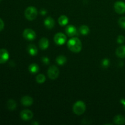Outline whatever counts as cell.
<instances>
[{"label":"cell","mask_w":125,"mask_h":125,"mask_svg":"<svg viewBox=\"0 0 125 125\" xmlns=\"http://www.w3.org/2000/svg\"><path fill=\"white\" fill-rule=\"evenodd\" d=\"M67 46L71 51L78 53L82 50V43L78 37H73L68 41Z\"/></svg>","instance_id":"obj_1"},{"label":"cell","mask_w":125,"mask_h":125,"mask_svg":"<svg viewBox=\"0 0 125 125\" xmlns=\"http://www.w3.org/2000/svg\"><path fill=\"white\" fill-rule=\"evenodd\" d=\"M38 15V11L37 9L34 6H29L27 7L24 11V15L27 20L32 21L36 18Z\"/></svg>","instance_id":"obj_2"},{"label":"cell","mask_w":125,"mask_h":125,"mask_svg":"<svg viewBox=\"0 0 125 125\" xmlns=\"http://www.w3.org/2000/svg\"><path fill=\"white\" fill-rule=\"evenodd\" d=\"M85 109H86V106L83 101H76L73 106V112L78 115L83 114L85 111Z\"/></svg>","instance_id":"obj_3"},{"label":"cell","mask_w":125,"mask_h":125,"mask_svg":"<svg viewBox=\"0 0 125 125\" xmlns=\"http://www.w3.org/2000/svg\"><path fill=\"white\" fill-rule=\"evenodd\" d=\"M48 76L51 79H56L58 78L59 74V70L56 66L52 65L48 70Z\"/></svg>","instance_id":"obj_4"},{"label":"cell","mask_w":125,"mask_h":125,"mask_svg":"<svg viewBox=\"0 0 125 125\" xmlns=\"http://www.w3.org/2000/svg\"><path fill=\"white\" fill-rule=\"evenodd\" d=\"M67 36L62 32H58L54 37V41L58 45H62L67 42Z\"/></svg>","instance_id":"obj_5"},{"label":"cell","mask_w":125,"mask_h":125,"mask_svg":"<svg viewBox=\"0 0 125 125\" xmlns=\"http://www.w3.org/2000/svg\"><path fill=\"white\" fill-rule=\"evenodd\" d=\"M23 36L26 40L32 41L35 40L36 38V34L34 30L31 29H24L23 32Z\"/></svg>","instance_id":"obj_6"},{"label":"cell","mask_w":125,"mask_h":125,"mask_svg":"<svg viewBox=\"0 0 125 125\" xmlns=\"http://www.w3.org/2000/svg\"><path fill=\"white\" fill-rule=\"evenodd\" d=\"M115 11L118 14L125 13V2L123 1H117L114 4Z\"/></svg>","instance_id":"obj_7"},{"label":"cell","mask_w":125,"mask_h":125,"mask_svg":"<svg viewBox=\"0 0 125 125\" xmlns=\"http://www.w3.org/2000/svg\"><path fill=\"white\" fill-rule=\"evenodd\" d=\"M33 116H34V114H33L32 112L28 109L23 110L20 113L21 118L24 121L30 120L33 118Z\"/></svg>","instance_id":"obj_8"},{"label":"cell","mask_w":125,"mask_h":125,"mask_svg":"<svg viewBox=\"0 0 125 125\" xmlns=\"http://www.w3.org/2000/svg\"><path fill=\"white\" fill-rule=\"evenodd\" d=\"M65 32L69 37H74L78 35V31L76 27L73 25H68L65 28Z\"/></svg>","instance_id":"obj_9"},{"label":"cell","mask_w":125,"mask_h":125,"mask_svg":"<svg viewBox=\"0 0 125 125\" xmlns=\"http://www.w3.org/2000/svg\"><path fill=\"white\" fill-rule=\"evenodd\" d=\"M9 54L7 50L5 49H0V63H4L8 61Z\"/></svg>","instance_id":"obj_10"},{"label":"cell","mask_w":125,"mask_h":125,"mask_svg":"<svg viewBox=\"0 0 125 125\" xmlns=\"http://www.w3.org/2000/svg\"><path fill=\"white\" fill-rule=\"evenodd\" d=\"M21 103L24 106H31L34 103V100H33L32 98L30 96L28 95H26V96H23L21 99Z\"/></svg>","instance_id":"obj_11"},{"label":"cell","mask_w":125,"mask_h":125,"mask_svg":"<svg viewBox=\"0 0 125 125\" xmlns=\"http://www.w3.org/2000/svg\"><path fill=\"white\" fill-rule=\"evenodd\" d=\"M49 45H50L49 40L46 37H42L39 42V48L42 50H46L49 47Z\"/></svg>","instance_id":"obj_12"},{"label":"cell","mask_w":125,"mask_h":125,"mask_svg":"<svg viewBox=\"0 0 125 125\" xmlns=\"http://www.w3.org/2000/svg\"><path fill=\"white\" fill-rule=\"evenodd\" d=\"M44 25L47 29H51L54 26L55 21L52 17H48L44 21Z\"/></svg>","instance_id":"obj_13"},{"label":"cell","mask_w":125,"mask_h":125,"mask_svg":"<svg viewBox=\"0 0 125 125\" xmlns=\"http://www.w3.org/2000/svg\"><path fill=\"white\" fill-rule=\"evenodd\" d=\"M28 52L31 56H36L38 53V49L35 45L30 44L28 46Z\"/></svg>","instance_id":"obj_14"},{"label":"cell","mask_w":125,"mask_h":125,"mask_svg":"<svg viewBox=\"0 0 125 125\" xmlns=\"http://www.w3.org/2000/svg\"><path fill=\"white\" fill-rule=\"evenodd\" d=\"M115 54L120 58H125V46H120L118 47L116 50Z\"/></svg>","instance_id":"obj_15"},{"label":"cell","mask_w":125,"mask_h":125,"mask_svg":"<svg viewBox=\"0 0 125 125\" xmlns=\"http://www.w3.org/2000/svg\"><path fill=\"white\" fill-rule=\"evenodd\" d=\"M114 122L116 125H124L125 123V117L122 115H117L114 118Z\"/></svg>","instance_id":"obj_16"},{"label":"cell","mask_w":125,"mask_h":125,"mask_svg":"<svg viewBox=\"0 0 125 125\" xmlns=\"http://www.w3.org/2000/svg\"><path fill=\"white\" fill-rule=\"evenodd\" d=\"M56 62L59 65H63L67 62V58L65 56L63 55H60L57 56L56 59Z\"/></svg>","instance_id":"obj_17"},{"label":"cell","mask_w":125,"mask_h":125,"mask_svg":"<svg viewBox=\"0 0 125 125\" xmlns=\"http://www.w3.org/2000/svg\"><path fill=\"white\" fill-rule=\"evenodd\" d=\"M58 23L62 26L67 25L68 23V18L66 15H61L58 19Z\"/></svg>","instance_id":"obj_18"},{"label":"cell","mask_w":125,"mask_h":125,"mask_svg":"<svg viewBox=\"0 0 125 125\" xmlns=\"http://www.w3.org/2000/svg\"><path fill=\"white\" fill-rule=\"evenodd\" d=\"M28 70L30 73H32V74H35L39 72V67L36 63H31L28 67Z\"/></svg>","instance_id":"obj_19"},{"label":"cell","mask_w":125,"mask_h":125,"mask_svg":"<svg viewBox=\"0 0 125 125\" xmlns=\"http://www.w3.org/2000/svg\"><path fill=\"white\" fill-rule=\"evenodd\" d=\"M7 107L8 109L10 110V111H13L17 107V103H16L15 101L12 99L9 100L7 103Z\"/></svg>","instance_id":"obj_20"},{"label":"cell","mask_w":125,"mask_h":125,"mask_svg":"<svg viewBox=\"0 0 125 125\" xmlns=\"http://www.w3.org/2000/svg\"><path fill=\"white\" fill-rule=\"evenodd\" d=\"M79 31L82 35H87L90 32V29L86 25H82L79 27Z\"/></svg>","instance_id":"obj_21"},{"label":"cell","mask_w":125,"mask_h":125,"mask_svg":"<svg viewBox=\"0 0 125 125\" xmlns=\"http://www.w3.org/2000/svg\"><path fill=\"white\" fill-rule=\"evenodd\" d=\"M46 81V78L45 75L43 74H39L36 77V81L39 84H42L44 83Z\"/></svg>","instance_id":"obj_22"},{"label":"cell","mask_w":125,"mask_h":125,"mask_svg":"<svg viewBox=\"0 0 125 125\" xmlns=\"http://www.w3.org/2000/svg\"><path fill=\"white\" fill-rule=\"evenodd\" d=\"M101 66L103 68H108L109 66L110 65V61L107 58H105L101 61Z\"/></svg>","instance_id":"obj_23"},{"label":"cell","mask_w":125,"mask_h":125,"mask_svg":"<svg viewBox=\"0 0 125 125\" xmlns=\"http://www.w3.org/2000/svg\"><path fill=\"white\" fill-rule=\"evenodd\" d=\"M118 24L120 26L122 27L123 29H125V17H123L120 18L118 20Z\"/></svg>","instance_id":"obj_24"},{"label":"cell","mask_w":125,"mask_h":125,"mask_svg":"<svg viewBox=\"0 0 125 125\" xmlns=\"http://www.w3.org/2000/svg\"><path fill=\"white\" fill-rule=\"evenodd\" d=\"M117 43L119 44L123 43L125 42V36H123V35H122L118 36V37H117Z\"/></svg>","instance_id":"obj_25"},{"label":"cell","mask_w":125,"mask_h":125,"mask_svg":"<svg viewBox=\"0 0 125 125\" xmlns=\"http://www.w3.org/2000/svg\"><path fill=\"white\" fill-rule=\"evenodd\" d=\"M42 61L43 63H45V65H48L50 63V59L48 58L46 56H45V57H43L42 58Z\"/></svg>","instance_id":"obj_26"},{"label":"cell","mask_w":125,"mask_h":125,"mask_svg":"<svg viewBox=\"0 0 125 125\" xmlns=\"http://www.w3.org/2000/svg\"><path fill=\"white\" fill-rule=\"evenodd\" d=\"M4 23L3 20L0 18V31H1L4 29Z\"/></svg>","instance_id":"obj_27"},{"label":"cell","mask_w":125,"mask_h":125,"mask_svg":"<svg viewBox=\"0 0 125 125\" xmlns=\"http://www.w3.org/2000/svg\"><path fill=\"white\" fill-rule=\"evenodd\" d=\"M46 10L45 9H42L40 11V13L42 15H45L46 14Z\"/></svg>","instance_id":"obj_28"},{"label":"cell","mask_w":125,"mask_h":125,"mask_svg":"<svg viewBox=\"0 0 125 125\" xmlns=\"http://www.w3.org/2000/svg\"><path fill=\"white\" fill-rule=\"evenodd\" d=\"M120 102H121V103L123 104V107H124V109H125V100H121Z\"/></svg>","instance_id":"obj_29"},{"label":"cell","mask_w":125,"mask_h":125,"mask_svg":"<svg viewBox=\"0 0 125 125\" xmlns=\"http://www.w3.org/2000/svg\"><path fill=\"white\" fill-rule=\"evenodd\" d=\"M1 1V0H0V1Z\"/></svg>","instance_id":"obj_30"}]
</instances>
